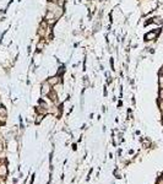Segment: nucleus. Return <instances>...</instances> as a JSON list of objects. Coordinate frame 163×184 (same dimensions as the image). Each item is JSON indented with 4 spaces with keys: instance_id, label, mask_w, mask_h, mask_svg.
Masks as SVG:
<instances>
[{
    "instance_id": "1",
    "label": "nucleus",
    "mask_w": 163,
    "mask_h": 184,
    "mask_svg": "<svg viewBox=\"0 0 163 184\" xmlns=\"http://www.w3.org/2000/svg\"><path fill=\"white\" fill-rule=\"evenodd\" d=\"M42 93L43 95H48L49 93V83L48 82L43 83V86H42Z\"/></svg>"
},
{
    "instance_id": "2",
    "label": "nucleus",
    "mask_w": 163,
    "mask_h": 184,
    "mask_svg": "<svg viewBox=\"0 0 163 184\" xmlns=\"http://www.w3.org/2000/svg\"><path fill=\"white\" fill-rule=\"evenodd\" d=\"M57 82H58V77H57V76H55V77H50V79L48 80L49 85H55Z\"/></svg>"
},
{
    "instance_id": "3",
    "label": "nucleus",
    "mask_w": 163,
    "mask_h": 184,
    "mask_svg": "<svg viewBox=\"0 0 163 184\" xmlns=\"http://www.w3.org/2000/svg\"><path fill=\"white\" fill-rule=\"evenodd\" d=\"M48 96L50 97L52 101H55V100H57V95H55V92H49Z\"/></svg>"
},
{
    "instance_id": "4",
    "label": "nucleus",
    "mask_w": 163,
    "mask_h": 184,
    "mask_svg": "<svg viewBox=\"0 0 163 184\" xmlns=\"http://www.w3.org/2000/svg\"><path fill=\"white\" fill-rule=\"evenodd\" d=\"M43 47H44V41H40L38 44H37V49H38V50H42Z\"/></svg>"
},
{
    "instance_id": "5",
    "label": "nucleus",
    "mask_w": 163,
    "mask_h": 184,
    "mask_svg": "<svg viewBox=\"0 0 163 184\" xmlns=\"http://www.w3.org/2000/svg\"><path fill=\"white\" fill-rule=\"evenodd\" d=\"M0 114L1 115H6V109L4 107H0Z\"/></svg>"
},
{
    "instance_id": "6",
    "label": "nucleus",
    "mask_w": 163,
    "mask_h": 184,
    "mask_svg": "<svg viewBox=\"0 0 163 184\" xmlns=\"http://www.w3.org/2000/svg\"><path fill=\"white\" fill-rule=\"evenodd\" d=\"M42 118H43V115H39L38 118H37V120H36V123H37V124H38L39 121H40V120H42Z\"/></svg>"
}]
</instances>
